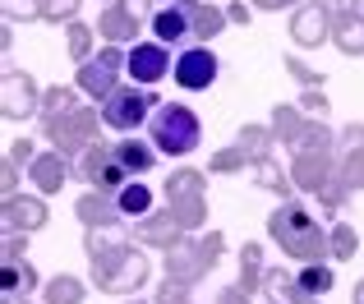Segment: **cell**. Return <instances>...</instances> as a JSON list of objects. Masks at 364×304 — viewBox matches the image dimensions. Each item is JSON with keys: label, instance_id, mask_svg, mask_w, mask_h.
Here are the masks:
<instances>
[{"label": "cell", "instance_id": "obj_1", "mask_svg": "<svg viewBox=\"0 0 364 304\" xmlns=\"http://www.w3.org/2000/svg\"><path fill=\"white\" fill-rule=\"evenodd\" d=\"M83 259H88V281L102 295H134L148 286L152 263L139 254V240L120 226H83Z\"/></svg>", "mask_w": 364, "mask_h": 304}, {"label": "cell", "instance_id": "obj_2", "mask_svg": "<svg viewBox=\"0 0 364 304\" xmlns=\"http://www.w3.org/2000/svg\"><path fill=\"white\" fill-rule=\"evenodd\" d=\"M267 240H272L291 263H323V259H332L328 231L318 226V217H314L300 198H282V203L267 212Z\"/></svg>", "mask_w": 364, "mask_h": 304}, {"label": "cell", "instance_id": "obj_3", "mask_svg": "<svg viewBox=\"0 0 364 304\" xmlns=\"http://www.w3.org/2000/svg\"><path fill=\"white\" fill-rule=\"evenodd\" d=\"M148 139L157 143L161 157H189V152L203 143V120L185 102H161L148 120Z\"/></svg>", "mask_w": 364, "mask_h": 304}, {"label": "cell", "instance_id": "obj_4", "mask_svg": "<svg viewBox=\"0 0 364 304\" xmlns=\"http://www.w3.org/2000/svg\"><path fill=\"white\" fill-rule=\"evenodd\" d=\"M226 249V235L222 231H208V235H185L176 249H166V281H180V286L194 291L208 272L222 263Z\"/></svg>", "mask_w": 364, "mask_h": 304}, {"label": "cell", "instance_id": "obj_5", "mask_svg": "<svg viewBox=\"0 0 364 304\" xmlns=\"http://www.w3.org/2000/svg\"><path fill=\"white\" fill-rule=\"evenodd\" d=\"M102 107V125L116 129V134H139L143 125L152 120V111L161 107V97L152 88H143V83H120L116 92H111L107 102H97Z\"/></svg>", "mask_w": 364, "mask_h": 304}, {"label": "cell", "instance_id": "obj_6", "mask_svg": "<svg viewBox=\"0 0 364 304\" xmlns=\"http://www.w3.org/2000/svg\"><path fill=\"white\" fill-rule=\"evenodd\" d=\"M97 129H102V107H74V111H65V116H55V120H42V134H46V143L51 148H60L65 157H79V152H88L92 143H97Z\"/></svg>", "mask_w": 364, "mask_h": 304}, {"label": "cell", "instance_id": "obj_7", "mask_svg": "<svg viewBox=\"0 0 364 304\" xmlns=\"http://www.w3.org/2000/svg\"><path fill=\"white\" fill-rule=\"evenodd\" d=\"M124 60H129V51H124V46H116V42H107L102 51H92L88 60L79 65V74H74L79 92H83V97H92V102H107L111 92H116L120 83L129 79Z\"/></svg>", "mask_w": 364, "mask_h": 304}, {"label": "cell", "instance_id": "obj_8", "mask_svg": "<svg viewBox=\"0 0 364 304\" xmlns=\"http://www.w3.org/2000/svg\"><path fill=\"white\" fill-rule=\"evenodd\" d=\"M79 180H88V189H111L116 194L120 185H129V170H124V161L116 157V143L111 139H97L88 152H79Z\"/></svg>", "mask_w": 364, "mask_h": 304}, {"label": "cell", "instance_id": "obj_9", "mask_svg": "<svg viewBox=\"0 0 364 304\" xmlns=\"http://www.w3.org/2000/svg\"><path fill=\"white\" fill-rule=\"evenodd\" d=\"M37 111H42V88H37V79L28 70L5 65V74H0V116L18 125V120H33Z\"/></svg>", "mask_w": 364, "mask_h": 304}, {"label": "cell", "instance_id": "obj_10", "mask_svg": "<svg viewBox=\"0 0 364 304\" xmlns=\"http://www.w3.org/2000/svg\"><path fill=\"white\" fill-rule=\"evenodd\" d=\"M217 74H222V60L213 55V46H185V51L176 55V70H171V79H176V88L185 92H203L217 83Z\"/></svg>", "mask_w": 364, "mask_h": 304}, {"label": "cell", "instance_id": "obj_11", "mask_svg": "<svg viewBox=\"0 0 364 304\" xmlns=\"http://www.w3.org/2000/svg\"><path fill=\"white\" fill-rule=\"evenodd\" d=\"M124 70H129V83L157 88V83L166 79L171 70H176V60H171V46L152 37V42H134V46H129V60H124Z\"/></svg>", "mask_w": 364, "mask_h": 304}, {"label": "cell", "instance_id": "obj_12", "mask_svg": "<svg viewBox=\"0 0 364 304\" xmlns=\"http://www.w3.org/2000/svg\"><path fill=\"white\" fill-rule=\"evenodd\" d=\"M291 42L300 51H318L332 42V9L323 0H304L300 9H291Z\"/></svg>", "mask_w": 364, "mask_h": 304}, {"label": "cell", "instance_id": "obj_13", "mask_svg": "<svg viewBox=\"0 0 364 304\" xmlns=\"http://www.w3.org/2000/svg\"><path fill=\"white\" fill-rule=\"evenodd\" d=\"M341 157L337 148H323V152H291V180L300 194H318L332 175H337Z\"/></svg>", "mask_w": 364, "mask_h": 304}, {"label": "cell", "instance_id": "obj_14", "mask_svg": "<svg viewBox=\"0 0 364 304\" xmlns=\"http://www.w3.org/2000/svg\"><path fill=\"white\" fill-rule=\"evenodd\" d=\"M139 28H143V14L129 5V0H107V9L97 14V37L102 42L134 46L139 42Z\"/></svg>", "mask_w": 364, "mask_h": 304}, {"label": "cell", "instance_id": "obj_15", "mask_svg": "<svg viewBox=\"0 0 364 304\" xmlns=\"http://www.w3.org/2000/svg\"><path fill=\"white\" fill-rule=\"evenodd\" d=\"M185 226L176 222V217H171V207H152L148 217H139V222H134V240L139 244H148V249H176L180 240H185Z\"/></svg>", "mask_w": 364, "mask_h": 304}, {"label": "cell", "instance_id": "obj_16", "mask_svg": "<svg viewBox=\"0 0 364 304\" xmlns=\"http://www.w3.org/2000/svg\"><path fill=\"white\" fill-rule=\"evenodd\" d=\"M0 217H5V231L37 235L46 222H51V212H46V194H9L5 207H0Z\"/></svg>", "mask_w": 364, "mask_h": 304}, {"label": "cell", "instance_id": "obj_17", "mask_svg": "<svg viewBox=\"0 0 364 304\" xmlns=\"http://www.w3.org/2000/svg\"><path fill=\"white\" fill-rule=\"evenodd\" d=\"M28 180H33V189H37V194L55 198L65 185H70V157H65L60 148H51V152H37V161L28 166Z\"/></svg>", "mask_w": 364, "mask_h": 304}, {"label": "cell", "instance_id": "obj_18", "mask_svg": "<svg viewBox=\"0 0 364 304\" xmlns=\"http://www.w3.org/2000/svg\"><path fill=\"white\" fill-rule=\"evenodd\" d=\"M148 28H152V37H157V42H166V46H185V42H194V28H189V9H185V0L157 5V14L148 18Z\"/></svg>", "mask_w": 364, "mask_h": 304}, {"label": "cell", "instance_id": "obj_19", "mask_svg": "<svg viewBox=\"0 0 364 304\" xmlns=\"http://www.w3.org/2000/svg\"><path fill=\"white\" fill-rule=\"evenodd\" d=\"M74 217H79L83 226H120L124 222V212H120L111 189H83V194L74 198Z\"/></svg>", "mask_w": 364, "mask_h": 304}, {"label": "cell", "instance_id": "obj_20", "mask_svg": "<svg viewBox=\"0 0 364 304\" xmlns=\"http://www.w3.org/2000/svg\"><path fill=\"white\" fill-rule=\"evenodd\" d=\"M185 9H189V28H194V42L198 46H208L213 37H222L226 33V5H213V0H185Z\"/></svg>", "mask_w": 364, "mask_h": 304}, {"label": "cell", "instance_id": "obj_21", "mask_svg": "<svg viewBox=\"0 0 364 304\" xmlns=\"http://www.w3.org/2000/svg\"><path fill=\"white\" fill-rule=\"evenodd\" d=\"M33 291H42V277L28 259L18 263H0V295H14V300H33Z\"/></svg>", "mask_w": 364, "mask_h": 304}, {"label": "cell", "instance_id": "obj_22", "mask_svg": "<svg viewBox=\"0 0 364 304\" xmlns=\"http://www.w3.org/2000/svg\"><path fill=\"white\" fill-rule=\"evenodd\" d=\"M116 157L124 161V170H129V175H148V170L157 166L161 152H157V143H152V139L143 143L139 134H124V139H116Z\"/></svg>", "mask_w": 364, "mask_h": 304}, {"label": "cell", "instance_id": "obj_23", "mask_svg": "<svg viewBox=\"0 0 364 304\" xmlns=\"http://www.w3.org/2000/svg\"><path fill=\"white\" fill-rule=\"evenodd\" d=\"M304 107L300 102H277L272 107V116H267V125H272V134H277V143L282 148H291L295 139H300V129H304Z\"/></svg>", "mask_w": 364, "mask_h": 304}, {"label": "cell", "instance_id": "obj_24", "mask_svg": "<svg viewBox=\"0 0 364 304\" xmlns=\"http://www.w3.org/2000/svg\"><path fill=\"white\" fill-rule=\"evenodd\" d=\"M88 300V281L74 272H55L42 281V304H83Z\"/></svg>", "mask_w": 364, "mask_h": 304}, {"label": "cell", "instance_id": "obj_25", "mask_svg": "<svg viewBox=\"0 0 364 304\" xmlns=\"http://www.w3.org/2000/svg\"><path fill=\"white\" fill-rule=\"evenodd\" d=\"M332 46H337L341 55H364V9H355V14L346 18H332Z\"/></svg>", "mask_w": 364, "mask_h": 304}, {"label": "cell", "instance_id": "obj_26", "mask_svg": "<svg viewBox=\"0 0 364 304\" xmlns=\"http://www.w3.org/2000/svg\"><path fill=\"white\" fill-rule=\"evenodd\" d=\"M263 295L272 300V304H304L309 300V291L300 286V277H291L286 268H267V277H263Z\"/></svg>", "mask_w": 364, "mask_h": 304}, {"label": "cell", "instance_id": "obj_27", "mask_svg": "<svg viewBox=\"0 0 364 304\" xmlns=\"http://www.w3.org/2000/svg\"><path fill=\"white\" fill-rule=\"evenodd\" d=\"M166 207H171V217H176V222L185 226L189 235L208 226V194H180V198H166Z\"/></svg>", "mask_w": 364, "mask_h": 304}, {"label": "cell", "instance_id": "obj_28", "mask_svg": "<svg viewBox=\"0 0 364 304\" xmlns=\"http://www.w3.org/2000/svg\"><path fill=\"white\" fill-rule=\"evenodd\" d=\"M263 277H267L263 244H258V240H245V249H240V286L249 291V295H263Z\"/></svg>", "mask_w": 364, "mask_h": 304}, {"label": "cell", "instance_id": "obj_29", "mask_svg": "<svg viewBox=\"0 0 364 304\" xmlns=\"http://www.w3.org/2000/svg\"><path fill=\"white\" fill-rule=\"evenodd\" d=\"M341 143V134H332V125L323 116H309L304 120V129H300V139L291 143V152H323V148H337Z\"/></svg>", "mask_w": 364, "mask_h": 304}, {"label": "cell", "instance_id": "obj_30", "mask_svg": "<svg viewBox=\"0 0 364 304\" xmlns=\"http://www.w3.org/2000/svg\"><path fill=\"white\" fill-rule=\"evenodd\" d=\"M116 203H120L124 222H139V217H148V212H152V189L143 185L139 175H134L129 185H120V189H116Z\"/></svg>", "mask_w": 364, "mask_h": 304}, {"label": "cell", "instance_id": "obj_31", "mask_svg": "<svg viewBox=\"0 0 364 304\" xmlns=\"http://www.w3.org/2000/svg\"><path fill=\"white\" fill-rule=\"evenodd\" d=\"M74 107H79V83H51V88H42V111H37V120H55Z\"/></svg>", "mask_w": 364, "mask_h": 304}, {"label": "cell", "instance_id": "obj_32", "mask_svg": "<svg viewBox=\"0 0 364 304\" xmlns=\"http://www.w3.org/2000/svg\"><path fill=\"white\" fill-rule=\"evenodd\" d=\"M254 185H258V189H267V194H277V198H291V194H295V180H291V170H282L272 157L254 161Z\"/></svg>", "mask_w": 364, "mask_h": 304}, {"label": "cell", "instance_id": "obj_33", "mask_svg": "<svg viewBox=\"0 0 364 304\" xmlns=\"http://www.w3.org/2000/svg\"><path fill=\"white\" fill-rule=\"evenodd\" d=\"M328 244H332V263H350L360 254V231L350 222H332L328 226Z\"/></svg>", "mask_w": 364, "mask_h": 304}, {"label": "cell", "instance_id": "obj_34", "mask_svg": "<svg viewBox=\"0 0 364 304\" xmlns=\"http://www.w3.org/2000/svg\"><path fill=\"white\" fill-rule=\"evenodd\" d=\"M295 277H300V286L309 291V295H318V300L337 286V272H332L328 259H323V263H300V272H295Z\"/></svg>", "mask_w": 364, "mask_h": 304}, {"label": "cell", "instance_id": "obj_35", "mask_svg": "<svg viewBox=\"0 0 364 304\" xmlns=\"http://www.w3.org/2000/svg\"><path fill=\"white\" fill-rule=\"evenodd\" d=\"M65 46H70V60L83 65V60L92 55V46H97V28H88V23H79V18H70V23H65Z\"/></svg>", "mask_w": 364, "mask_h": 304}, {"label": "cell", "instance_id": "obj_36", "mask_svg": "<svg viewBox=\"0 0 364 304\" xmlns=\"http://www.w3.org/2000/svg\"><path fill=\"white\" fill-rule=\"evenodd\" d=\"M235 143L249 152V161H263V157H272L277 134H272V125H245L240 134H235Z\"/></svg>", "mask_w": 364, "mask_h": 304}, {"label": "cell", "instance_id": "obj_37", "mask_svg": "<svg viewBox=\"0 0 364 304\" xmlns=\"http://www.w3.org/2000/svg\"><path fill=\"white\" fill-rule=\"evenodd\" d=\"M208 170L213 175H235V170H254V161H249V152L240 143H231V148H217L208 157Z\"/></svg>", "mask_w": 364, "mask_h": 304}, {"label": "cell", "instance_id": "obj_38", "mask_svg": "<svg viewBox=\"0 0 364 304\" xmlns=\"http://www.w3.org/2000/svg\"><path fill=\"white\" fill-rule=\"evenodd\" d=\"M180 194H208V170H194V166L171 170V180H166V198H180Z\"/></svg>", "mask_w": 364, "mask_h": 304}, {"label": "cell", "instance_id": "obj_39", "mask_svg": "<svg viewBox=\"0 0 364 304\" xmlns=\"http://www.w3.org/2000/svg\"><path fill=\"white\" fill-rule=\"evenodd\" d=\"M337 175L350 185V194H360V189H364V143H355V148H346V152H341Z\"/></svg>", "mask_w": 364, "mask_h": 304}, {"label": "cell", "instance_id": "obj_40", "mask_svg": "<svg viewBox=\"0 0 364 304\" xmlns=\"http://www.w3.org/2000/svg\"><path fill=\"white\" fill-rule=\"evenodd\" d=\"M314 198H318V207H328V212H341V207H346V198H350V185L341 175H332Z\"/></svg>", "mask_w": 364, "mask_h": 304}, {"label": "cell", "instance_id": "obj_41", "mask_svg": "<svg viewBox=\"0 0 364 304\" xmlns=\"http://www.w3.org/2000/svg\"><path fill=\"white\" fill-rule=\"evenodd\" d=\"M282 70L291 74V79L300 83V88H323V70H314V65H304L300 55H286V60H282Z\"/></svg>", "mask_w": 364, "mask_h": 304}, {"label": "cell", "instance_id": "obj_42", "mask_svg": "<svg viewBox=\"0 0 364 304\" xmlns=\"http://www.w3.org/2000/svg\"><path fill=\"white\" fill-rule=\"evenodd\" d=\"M0 9H5V23H33V18H42V0H0Z\"/></svg>", "mask_w": 364, "mask_h": 304}, {"label": "cell", "instance_id": "obj_43", "mask_svg": "<svg viewBox=\"0 0 364 304\" xmlns=\"http://www.w3.org/2000/svg\"><path fill=\"white\" fill-rule=\"evenodd\" d=\"M83 0H42V18L46 23H70V18H79Z\"/></svg>", "mask_w": 364, "mask_h": 304}, {"label": "cell", "instance_id": "obj_44", "mask_svg": "<svg viewBox=\"0 0 364 304\" xmlns=\"http://www.w3.org/2000/svg\"><path fill=\"white\" fill-rule=\"evenodd\" d=\"M5 157L9 161H14V166H33V161H37V148H33V139H9V143H5Z\"/></svg>", "mask_w": 364, "mask_h": 304}, {"label": "cell", "instance_id": "obj_45", "mask_svg": "<svg viewBox=\"0 0 364 304\" xmlns=\"http://www.w3.org/2000/svg\"><path fill=\"white\" fill-rule=\"evenodd\" d=\"M28 254V235L23 231H5V244H0V263H18Z\"/></svg>", "mask_w": 364, "mask_h": 304}, {"label": "cell", "instance_id": "obj_46", "mask_svg": "<svg viewBox=\"0 0 364 304\" xmlns=\"http://www.w3.org/2000/svg\"><path fill=\"white\" fill-rule=\"evenodd\" d=\"M300 107H304V116H328L332 102H328V92H323V88H304L300 92Z\"/></svg>", "mask_w": 364, "mask_h": 304}, {"label": "cell", "instance_id": "obj_47", "mask_svg": "<svg viewBox=\"0 0 364 304\" xmlns=\"http://www.w3.org/2000/svg\"><path fill=\"white\" fill-rule=\"evenodd\" d=\"M18 175H23V166H14L9 157L0 161V194H5V198H9V194H18Z\"/></svg>", "mask_w": 364, "mask_h": 304}, {"label": "cell", "instance_id": "obj_48", "mask_svg": "<svg viewBox=\"0 0 364 304\" xmlns=\"http://www.w3.org/2000/svg\"><path fill=\"white\" fill-rule=\"evenodd\" d=\"M217 304H254V295H249L240 281H235V286H222V291H217Z\"/></svg>", "mask_w": 364, "mask_h": 304}, {"label": "cell", "instance_id": "obj_49", "mask_svg": "<svg viewBox=\"0 0 364 304\" xmlns=\"http://www.w3.org/2000/svg\"><path fill=\"white\" fill-rule=\"evenodd\" d=\"M226 18H231V23H240V28H249L254 5H249V0H231V5H226Z\"/></svg>", "mask_w": 364, "mask_h": 304}, {"label": "cell", "instance_id": "obj_50", "mask_svg": "<svg viewBox=\"0 0 364 304\" xmlns=\"http://www.w3.org/2000/svg\"><path fill=\"white\" fill-rule=\"evenodd\" d=\"M254 9H263V14H282V9H300L304 0H249Z\"/></svg>", "mask_w": 364, "mask_h": 304}, {"label": "cell", "instance_id": "obj_51", "mask_svg": "<svg viewBox=\"0 0 364 304\" xmlns=\"http://www.w3.org/2000/svg\"><path fill=\"white\" fill-rule=\"evenodd\" d=\"M323 5L332 9V18H346V14H355V9L364 5V0H323Z\"/></svg>", "mask_w": 364, "mask_h": 304}, {"label": "cell", "instance_id": "obj_52", "mask_svg": "<svg viewBox=\"0 0 364 304\" xmlns=\"http://www.w3.org/2000/svg\"><path fill=\"white\" fill-rule=\"evenodd\" d=\"M341 143H346V148L364 143V125H346V129H341Z\"/></svg>", "mask_w": 364, "mask_h": 304}, {"label": "cell", "instance_id": "obj_53", "mask_svg": "<svg viewBox=\"0 0 364 304\" xmlns=\"http://www.w3.org/2000/svg\"><path fill=\"white\" fill-rule=\"evenodd\" d=\"M350 304H364V277L355 281V286H350Z\"/></svg>", "mask_w": 364, "mask_h": 304}, {"label": "cell", "instance_id": "obj_54", "mask_svg": "<svg viewBox=\"0 0 364 304\" xmlns=\"http://www.w3.org/2000/svg\"><path fill=\"white\" fill-rule=\"evenodd\" d=\"M124 304H157V300H139V295H134V300H129V295H124Z\"/></svg>", "mask_w": 364, "mask_h": 304}, {"label": "cell", "instance_id": "obj_55", "mask_svg": "<svg viewBox=\"0 0 364 304\" xmlns=\"http://www.w3.org/2000/svg\"><path fill=\"white\" fill-rule=\"evenodd\" d=\"M18 304H42V300H18Z\"/></svg>", "mask_w": 364, "mask_h": 304}, {"label": "cell", "instance_id": "obj_56", "mask_svg": "<svg viewBox=\"0 0 364 304\" xmlns=\"http://www.w3.org/2000/svg\"><path fill=\"white\" fill-rule=\"evenodd\" d=\"M176 304H194V300H176Z\"/></svg>", "mask_w": 364, "mask_h": 304}, {"label": "cell", "instance_id": "obj_57", "mask_svg": "<svg viewBox=\"0 0 364 304\" xmlns=\"http://www.w3.org/2000/svg\"><path fill=\"white\" fill-rule=\"evenodd\" d=\"M360 9H364V5H360Z\"/></svg>", "mask_w": 364, "mask_h": 304}]
</instances>
